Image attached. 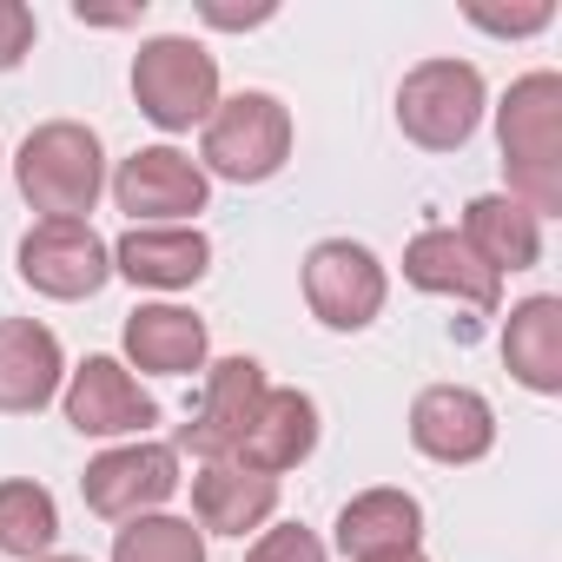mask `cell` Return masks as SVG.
Segmentation results:
<instances>
[{"label": "cell", "instance_id": "cell-1", "mask_svg": "<svg viewBox=\"0 0 562 562\" xmlns=\"http://www.w3.org/2000/svg\"><path fill=\"white\" fill-rule=\"evenodd\" d=\"M496 146L509 172V199L536 218L562 212V74H522L509 80L496 106Z\"/></svg>", "mask_w": 562, "mask_h": 562}, {"label": "cell", "instance_id": "cell-20", "mask_svg": "<svg viewBox=\"0 0 562 562\" xmlns=\"http://www.w3.org/2000/svg\"><path fill=\"white\" fill-rule=\"evenodd\" d=\"M126 358L153 378H192L212 358L205 318H192L186 305H139L126 318Z\"/></svg>", "mask_w": 562, "mask_h": 562}, {"label": "cell", "instance_id": "cell-28", "mask_svg": "<svg viewBox=\"0 0 562 562\" xmlns=\"http://www.w3.org/2000/svg\"><path fill=\"white\" fill-rule=\"evenodd\" d=\"M139 14H146V0H139V8H87V0H80V8H74L80 27H133Z\"/></svg>", "mask_w": 562, "mask_h": 562}, {"label": "cell", "instance_id": "cell-3", "mask_svg": "<svg viewBox=\"0 0 562 562\" xmlns=\"http://www.w3.org/2000/svg\"><path fill=\"white\" fill-rule=\"evenodd\" d=\"M292 159V113L278 93H232L212 106L205 139H199V172L205 179H232V186H265Z\"/></svg>", "mask_w": 562, "mask_h": 562}, {"label": "cell", "instance_id": "cell-18", "mask_svg": "<svg viewBox=\"0 0 562 562\" xmlns=\"http://www.w3.org/2000/svg\"><path fill=\"white\" fill-rule=\"evenodd\" d=\"M312 450H318V404H312L305 391H292V384H271L232 463L265 470V476H285V470H299Z\"/></svg>", "mask_w": 562, "mask_h": 562}, {"label": "cell", "instance_id": "cell-17", "mask_svg": "<svg viewBox=\"0 0 562 562\" xmlns=\"http://www.w3.org/2000/svg\"><path fill=\"white\" fill-rule=\"evenodd\" d=\"M278 509V476L265 470H245V463H199L192 476V522L199 536H245V529H265Z\"/></svg>", "mask_w": 562, "mask_h": 562}, {"label": "cell", "instance_id": "cell-6", "mask_svg": "<svg viewBox=\"0 0 562 562\" xmlns=\"http://www.w3.org/2000/svg\"><path fill=\"white\" fill-rule=\"evenodd\" d=\"M391 299V278H384V258L358 238H318L305 251V305L325 331H364L378 325Z\"/></svg>", "mask_w": 562, "mask_h": 562}, {"label": "cell", "instance_id": "cell-23", "mask_svg": "<svg viewBox=\"0 0 562 562\" xmlns=\"http://www.w3.org/2000/svg\"><path fill=\"white\" fill-rule=\"evenodd\" d=\"M113 562H205V536L186 516H133L113 529Z\"/></svg>", "mask_w": 562, "mask_h": 562}, {"label": "cell", "instance_id": "cell-2", "mask_svg": "<svg viewBox=\"0 0 562 562\" xmlns=\"http://www.w3.org/2000/svg\"><path fill=\"white\" fill-rule=\"evenodd\" d=\"M14 186L41 218H87L106 192V153L100 133L80 120H47L14 153Z\"/></svg>", "mask_w": 562, "mask_h": 562}, {"label": "cell", "instance_id": "cell-30", "mask_svg": "<svg viewBox=\"0 0 562 562\" xmlns=\"http://www.w3.org/2000/svg\"><path fill=\"white\" fill-rule=\"evenodd\" d=\"M404 562H424V555H404Z\"/></svg>", "mask_w": 562, "mask_h": 562}, {"label": "cell", "instance_id": "cell-25", "mask_svg": "<svg viewBox=\"0 0 562 562\" xmlns=\"http://www.w3.org/2000/svg\"><path fill=\"white\" fill-rule=\"evenodd\" d=\"M245 562H325V542L305 522H278L245 549Z\"/></svg>", "mask_w": 562, "mask_h": 562}, {"label": "cell", "instance_id": "cell-14", "mask_svg": "<svg viewBox=\"0 0 562 562\" xmlns=\"http://www.w3.org/2000/svg\"><path fill=\"white\" fill-rule=\"evenodd\" d=\"M424 542V503L411 490H358L338 509V555L345 562H404Z\"/></svg>", "mask_w": 562, "mask_h": 562}, {"label": "cell", "instance_id": "cell-5", "mask_svg": "<svg viewBox=\"0 0 562 562\" xmlns=\"http://www.w3.org/2000/svg\"><path fill=\"white\" fill-rule=\"evenodd\" d=\"M483 74L470 60H417L397 87V126L424 153H463L483 126Z\"/></svg>", "mask_w": 562, "mask_h": 562}, {"label": "cell", "instance_id": "cell-22", "mask_svg": "<svg viewBox=\"0 0 562 562\" xmlns=\"http://www.w3.org/2000/svg\"><path fill=\"white\" fill-rule=\"evenodd\" d=\"M54 542H60V503H54V490H41L34 476L0 483V555L34 562V555H54Z\"/></svg>", "mask_w": 562, "mask_h": 562}, {"label": "cell", "instance_id": "cell-16", "mask_svg": "<svg viewBox=\"0 0 562 562\" xmlns=\"http://www.w3.org/2000/svg\"><path fill=\"white\" fill-rule=\"evenodd\" d=\"M60 384H67L60 338L41 318H0V411L34 417L60 397Z\"/></svg>", "mask_w": 562, "mask_h": 562}, {"label": "cell", "instance_id": "cell-19", "mask_svg": "<svg viewBox=\"0 0 562 562\" xmlns=\"http://www.w3.org/2000/svg\"><path fill=\"white\" fill-rule=\"evenodd\" d=\"M457 238H463L496 278H503V271H529V265L542 258V218H536L529 205H516L509 192H476V199L463 205Z\"/></svg>", "mask_w": 562, "mask_h": 562}, {"label": "cell", "instance_id": "cell-11", "mask_svg": "<svg viewBox=\"0 0 562 562\" xmlns=\"http://www.w3.org/2000/svg\"><path fill=\"white\" fill-rule=\"evenodd\" d=\"M60 404L80 437H146L159 424L153 391H139V378L120 358H87L80 371H67Z\"/></svg>", "mask_w": 562, "mask_h": 562}, {"label": "cell", "instance_id": "cell-8", "mask_svg": "<svg viewBox=\"0 0 562 562\" xmlns=\"http://www.w3.org/2000/svg\"><path fill=\"white\" fill-rule=\"evenodd\" d=\"M80 496L93 516L106 522H133V516H153L179 496V450L172 443H153V437H133L120 450H100L80 476Z\"/></svg>", "mask_w": 562, "mask_h": 562}, {"label": "cell", "instance_id": "cell-29", "mask_svg": "<svg viewBox=\"0 0 562 562\" xmlns=\"http://www.w3.org/2000/svg\"><path fill=\"white\" fill-rule=\"evenodd\" d=\"M34 562H87V555H34Z\"/></svg>", "mask_w": 562, "mask_h": 562}, {"label": "cell", "instance_id": "cell-9", "mask_svg": "<svg viewBox=\"0 0 562 562\" xmlns=\"http://www.w3.org/2000/svg\"><path fill=\"white\" fill-rule=\"evenodd\" d=\"M21 278L41 299H54V305L93 299L113 278V245L87 218H41L21 238Z\"/></svg>", "mask_w": 562, "mask_h": 562}, {"label": "cell", "instance_id": "cell-24", "mask_svg": "<svg viewBox=\"0 0 562 562\" xmlns=\"http://www.w3.org/2000/svg\"><path fill=\"white\" fill-rule=\"evenodd\" d=\"M470 27H483V34H503V41H529V34H542L549 21H555V8L549 0H529V8H483V0H470Z\"/></svg>", "mask_w": 562, "mask_h": 562}, {"label": "cell", "instance_id": "cell-7", "mask_svg": "<svg viewBox=\"0 0 562 562\" xmlns=\"http://www.w3.org/2000/svg\"><path fill=\"white\" fill-rule=\"evenodd\" d=\"M265 391H271V384H265V364L245 358V351L205 364L199 404H192V417L179 424L172 450H186V457H199V463H225V457H238V443H245V430H251Z\"/></svg>", "mask_w": 562, "mask_h": 562}, {"label": "cell", "instance_id": "cell-21", "mask_svg": "<svg viewBox=\"0 0 562 562\" xmlns=\"http://www.w3.org/2000/svg\"><path fill=\"white\" fill-rule=\"evenodd\" d=\"M503 364L522 391L555 397L562 391V299L536 292L503 318Z\"/></svg>", "mask_w": 562, "mask_h": 562}, {"label": "cell", "instance_id": "cell-13", "mask_svg": "<svg viewBox=\"0 0 562 562\" xmlns=\"http://www.w3.org/2000/svg\"><path fill=\"white\" fill-rule=\"evenodd\" d=\"M404 285H417L430 299H450L476 318H490L503 305V278L457 238V225H430L404 245Z\"/></svg>", "mask_w": 562, "mask_h": 562}, {"label": "cell", "instance_id": "cell-26", "mask_svg": "<svg viewBox=\"0 0 562 562\" xmlns=\"http://www.w3.org/2000/svg\"><path fill=\"white\" fill-rule=\"evenodd\" d=\"M34 34H41V21L27 0H0V74H14L34 54Z\"/></svg>", "mask_w": 562, "mask_h": 562}, {"label": "cell", "instance_id": "cell-4", "mask_svg": "<svg viewBox=\"0 0 562 562\" xmlns=\"http://www.w3.org/2000/svg\"><path fill=\"white\" fill-rule=\"evenodd\" d=\"M133 100L159 133H192L218 106V60L186 34H153L133 54Z\"/></svg>", "mask_w": 562, "mask_h": 562}, {"label": "cell", "instance_id": "cell-12", "mask_svg": "<svg viewBox=\"0 0 562 562\" xmlns=\"http://www.w3.org/2000/svg\"><path fill=\"white\" fill-rule=\"evenodd\" d=\"M411 443L430 463H450V470L457 463H483L496 450V411L470 384H430L411 404Z\"/></svg>", "mask_w": 562, "mask_h": 562}, {"label": "cell", "instance_id": "cell-10", "mask_svg": "<svg viewBox=\"0 0 562 562\" xmlns=\"http://www.w3.org/2000/svg\"><path fill=\"white\" fill-rule=\"evenodd\" d=\"M205 199H212V179L179 146H139L113 172V205L133 225H192L205 212Z\"/></svg>", "mask_w": 562, "mask_h": 562}, {"label": "cell", "instance_id": "cell-27", "mask_svg": "<svg viewBox=\"0 0 562 562\" xmlns=\"http://www.w3.org/2000/svg\"><path fill=\"white\" fill-rule=\"evenodd\" d=\"M278 8L271 0H258V8H225V0H199V21L205 27H225V34H245V27H265Z\"/></svg>", "mask_w": 562, "mask_h": 562}, {"label": "cell", "instance_id": "cell-15", "mask_svg": "<svg viewBox=\"0 0 562 562\" xmlns=\"http://www.w3.org/2000/svg\"><path fill=\"white\" fill-rule=\"evenodd\" d=\"M113 271L146 292H192L212 271V238L199 225H126L113 245Z\"/></svg>", "mask_w": 562, "mask_h": 562}]
</instances>
